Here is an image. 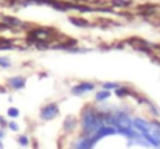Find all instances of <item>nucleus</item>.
Masks as SVG:
<instances>
[{
    "label": "nucleus",
    "instance_id": "9",
    "mask_svg": "<svg viewBox=\"0 0 160 149\" xmlns=\"http://www.w3.org/2000/svg\"><path fill=\"white\" fill-rule=\"evenodd\" d=\"M113 93H115L117 98H128V97H132V98H135V99L138 98V93H137L132 87H129V86H123V84H121Z\"/></svg>",
    "mask_w": 160,
    "mask_h": 149
},
{
    "label": "nucleus",
    "instance_id": "20",
    "mask_svg": "<svg viewBox=\"0 0 160 149\" xmlns=\"http://www.w3.org/2000/svg\"><path fill=\"white\" fill-rule=\"evenodd\" d=\"M112 5H115V6H128L129 2H124V0H112Z\"/></svg>",
    "mask_w": 160,
    "mask_h": 149
},
{
    "label": "nucleus",
    "instance_id": "1",
    "mask_svg": "<svg viewBox=\"0 0 160 149\" xmlns=\"http://www.w3.org/2000/svg\"><path fill=\"white\" fill-rule=\"evenodd\" d=\"M104 124H106V112L103 109H95L92 106H87L82 109L81 118H79L81 135L90 137Z\"/></svg>",
    "mask_w": 160,
    "mask_h": 149
},
{
    "label": "nucleus",
    "instance_id": "16",
    "mask_svg": "<svg viewBox=\"0 0 160 149\" xmlns=\"http://www.w3.org/2000/svg\"><path fill=\"white\" fill-rule=\"evenodd\" d=\"M148 112H149L154 118H159L160 117V109L154 104V102H151V101H149V104H148Z\"/></svg>",
    "mask_w": 160,
    "mask_h": 149
},
{
    "label": "nucleus",
    "instance_id": "21",
    "mask_svg": "<svg viewBox=\"0 0 160 149\" xmlns=\"http://www.w3.org/2000/svg\"><path fill=\"white\" fill-rule=\"evenodd\" d=\"M5 127H8V121L5 118H0V129H5Z\"/></svg>",
    "mask_w": 160,
    "mask_h": 149
},
{
    "label": "nucleus",
    "instance_id": "26",
    "mask_svg": "<svg viewBox=\"0 0 160 149\" xmlns=\"http://www.w3.org/2000/svg\"><path fill=\"white\" fill-rule=\"evenodd\" d=\"M0 118H2V117H0Z\"/></svg>",
    "mask_w": 160,
    "mask_h": 149
},
{
    "label": "nucleus",
    "instance_id": "10",
    "mask_svg": "<svg viewBox=\"0 0 160 149\" xmlns=\"http://www.w3.org/2000/svg\"><path fill=\"white\" fill-rule=\"evenodd\" d=\"M112 97V92H109V90H98L97 93H95V101L97 102H104V101H107V99Z\"/></svg>",
    "mask_w": 160,
    "mask_h": 149
},
{
    "label": "nucleus",
    "instance_id": "2",
    "mask_svg": "<svg viewBox=\"0 0 160 149\" xmlns=\"http://www.w3.org/2000/svg\"><path fill=\"white\" fill-rule=\"evenodd\" d=\"M59 112H61L59 104L56 101H52V102H47L41 107L39 118H41V121H52V120L59 117Z\"/></svg>",
    "mask_w": 160,
    "mask_h": 149
},
{
    "label": "nucleus",
    "instance_id": "8",
    "mask_svg": "<svg viewBox=\"0 0 160 149\" xmlns=\"http://www.w3.org/2000/svg\"><path fill=\"white\" fill-rule=\"evenodd\" d=\"M78 124H79V120H78L76 117L67 115V117L64 118V121H62V131H64L65 134H72V132L76 129Z\"/></svg>",
    "mask_w": 160,
    "mask_h": 149
},
{
    "label": "nucleus",
    "instance_id": "17",
    "mask_svg": "<svg viewBox=\"0 0 160 149\" xmlns=\"http://www.w3.org/2000/svg\"><path fill=\"white\" fill-rule=\"evenodd\" d=\"M11 65H12V62H11L9 57H6V56H0V67H2V68H9Z\"/></svg>",
    "mask_w": 160,
    "mask_h": 149
},
{
    "label": "nucleus",
    "instance_id": "12",
    "mask_svg": "<svg viewBox=\"0 0 160 149\" xmlns=\"http://www.w3.org/2000/svg\"><path fill=\"white\" fill-rule=\"evenodd\" d=\"M3 19V22L5 23H8V25H11V27H22L23 23L19 20V19H16V17H9V16H3L2 17Z\"/></svg>",
    "mask_w": 160,
    "mask_h": 149
},
{
    "label": "nucleus",
    "instance_id": "7",
    "mask_svg": "<svg viewBox=\"0 0 160 149\" xmlns=\"http://www.w3.org/2000/svg\"><path fill=\"white\" fill-rule=\"evenodd\" d=\"M132 127H134L137 132H140V134H149V132L152 131L149 121H146V120H143V118H138V117L132 118Z\"/></svg>",
    "mask_w": 160,
    "mask_h": 149
},
{
    "label": "nucleus",
    "instance_id": "13",
    "mask_svg": "<svg viewBox=\"0 0 160 149\" xmlns=\"http://www.w3.org/2000/svg\"><path fill=\"white\" fill-rule=\"evenodd\" d=\"M121 84L120 82H113V81H109V82H103L101 84V89L103 90H109V92H115Z\"/></svg>",
    "mask_w": 160,
    "mask_h": 149
},
{
    "label": "nucleus",
    "instance_id": "24",
    "mask_svg": "<svg viewBox=\"0 0 160 149\" xmlns=\"http://www.w3.org/2000/svg\"><path fill=\"white\" fill-rule=\"evenodd\" d=\"M3 148V145H2V140H0V149Z\"/></svg>",
    "mask_w": 160,
    "mask_h": 149
},
{
    "label": "nucleus",
    "instance_id": "23",
    "mask_svg": "<svg viewBox=\"0 0 160 149\" xmlns=\"http://www.w3.org/2000/svg\"><path fill=\"white\" fill-rule=\"evenodd\" d=\"M0 93H6V87H0Z\"/></svg>",
    "mask_w": 160,
    "mask_h": 149
},
{
    "label": "nucleus",
    "instance_id": "11",
    "mask_svg": "<svg viewBox=\"0 0 160 149\" xmlns=\"http://www.w3.org/2000/svg\"><path fill=\"white\" fill-rule=\"evenodd\" d=\"M75 27H79V28H86V27H90V23L87 22V20H84V19H79V17H70L68 19Z\"/></svg>",
    "mask_w": 160,
    "mask_h": 149
},
{
    "label": "nucleus",
    "instance_id": "3",
    "mask_svg": "<svg viewBox=\"0 0 160 149\" xmlns=\"http://www.w3.org/2000/svg\"><path fill=\"white\" fill-rule=\"evenodd\" d=\"M97 89V82L93 81H81L78 84H75L73 87H70V93L75 97H82L89 92H93Z\"/></svg>",
    "mask_w": 160,
    "mask_h": 149
},
{
    "label": "nucleus",
    "instance_id": "14",
    "mask_svg": "<svg viewBox=\"0 0 160 149\" xmlns=\"http://www.w3.org/2000/svg\"><path fill=\"white\" fill-rule=\"evenodd\" d=\"M6 115H8V118H9V120H16V118H19V117H20V110H19L17 107L11 106V107L6 110Z\"/></svg>",
    "mask_w": 160,
    "mask_h": 149
},
{
    "label": "nucleus",
    "instance_id": "22",
    "mask_svg": "<svg viewBox=\"0 0 160 149\" xmlns=\"http://www.w3.org/2000/svg\"><path fill=\"white\" fill-rule=\"evenodd\" d=\"M5 135H6V134H5V129H0V140H3Z\"/></svg>",
    "mask_w": 160,
    "mask_h": 149
},
{
    "label": "nucleus",
    "instance_id": "25",
    "mask_svg": "<svg viewBox=\"0 0 160 149\" xmlns=\"http://www.w3.org/2000/svg\"><path fill=\"white\" fill-rule=\"evenodd\" d=\"M154 61H156V62H157V64H159V65H160V61H157V59H154Z\"/></svg>",
    "mask_w": 160,
    "mask_h": 149
},
{
    "label": "nucleus",
    "instance_id": "4",
    "mask_svg": "<svg viewBox=\"0 0 160 149\" xmlns=\"http://www.w3.org/2000/svg\"><path fill=\"white\" fill-rule=\"evenodd\" d=\"M25 86H27V78L25 76L17 75V76H11V78L6 79V87L11 89V90H16L17 92V90L25 89Z\"/></svg>",
    "mask_w": 160,
    "mask_h": 149
},
{
    "label": "nucleus",
    "instance_id": "6",
    "mask_svg": "<svg viewBox=\"0 0 160 149\" xmlns=\"http://www.w3.org/2000/svg\"><path fill=\"white\" fill-rule=\"evenodd\" d=\"M95 145H97V142L92 138V135H90V137L81 135V137L72 145V149H93Z\"/></svg>",
    "mask_w": 160,
    "mask_h": 149
},
{
    "label": "nucleus",
    "instance_id": "5",
    "mask_svg": "<svg viewBox=\"0 0 160 149\" xmlns=\"http://www.w3.org/2000/svg\"><path fill=\"white\" fill-rule=\"evenodd\" d=\"M112 135H118L117 129H115V127H112V126L104 124V126H103V127H100L95 134H92V138L98 143L100 140H103V138H106V137H112Z\"/></svg>",
    "mask_w": 160,
    "mask_h": 149
},
{
    "label": "nucleus",
    "instance_id": "19",
    "mask_svg": "<svg viewBox=\"0 0 160 149\" xmlns=\"http://www.w3.org/2000/svg\"><path fill=\"white\" fill-rule=\"evenodd\" d=\"M151 134H152L154 140L157 142V145H159V149H160V129H152V131H151Z\"/></svg>",
    "mask_w": 160,
    "mask_h": 149
},
{
    "label": "nucleus",
    "instance_id": "15",
    "mask_svg": "<svg viewBox=\"0 0 160 149\" xmlns=\"http://www.w3.org/2000/svg\"><path fill=\"white\" fill-rule=\"evenodd\" d=\"M17 143H19V146H22V148H28V146H30V138H28V135H25V134L17 135Z\"/></svg>",
    "mask_w": 160,
    "mask_h": 149
},
{
    "label": "nucleus",
    "instance_id": "18",
    "mask_svg": "<svg viewBox=\"0 0 160 149\" xmlns=\"http://www.w3.org/2000/svg\"><path fill=\"white\" fill-rule=\"evenodd\" d=\"M8 129H9V131H12V132H19V129H20V127H19V124H17L16 121L9 120V121H8Z\"/></svg>",
    "mask_w": 160,
    "mask_h": 149
}]
</instances>
